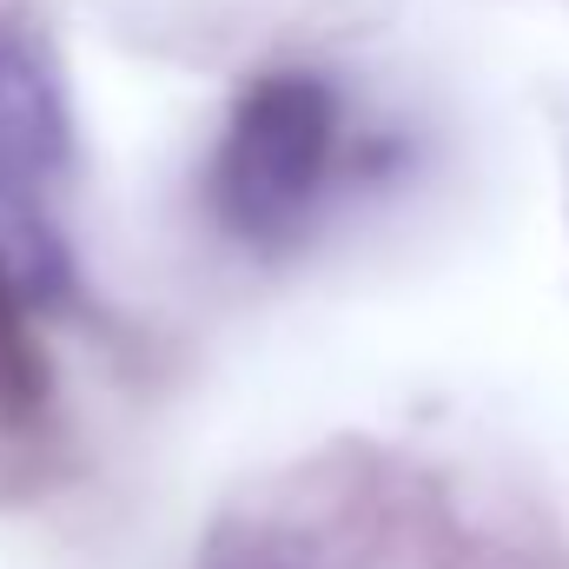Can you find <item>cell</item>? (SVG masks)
<instances>
[{"instance_id": "6da1fadb", "label": "cell", "mask_w": 569, "mask_h": 569, "mask_svg": "<svg viewBox=\"0 0 569 569\" xmlns=\"http://www.w3.org/2000/svg\"><path fill=\"white\" fill-rule=\"evenodd\" d=\"M331 159H338V93L298 67L259 73L239 93L226 140L212 152L219 226L252 252H279L318 212Z\"/></svg>"}, {"instance_id": "7a4b0ae2", "label": "cell", "mask_w": 569, "mask_h": 569, "mask_svg": "<svg viewBox=\"0 0 569 569\" xmlns=\"http://www.w3.org/2000/svg\"><path fill=\"white\" fill-rule=\"evenodd\" d=\"M40 398H47V365H40V351L20 325V291L0 272V425L33 418Z\"/></svg>"}]
</instances>
